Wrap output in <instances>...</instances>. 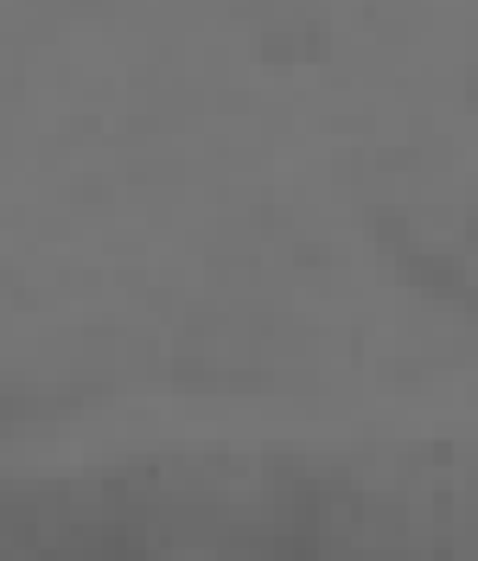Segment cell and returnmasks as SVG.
I'll use <instances>...</instances> for the list:
<instances>
[{
  "mask_svg": "<svg viewBox=\"0 0 478 561\" xmlns=\"http://www.w3.org/2000/svg\"><path fill=\"white\" fill-rule=\"evenodd\" d=\"M217 561H466L446 536V504L344 466L281 459L237 485Z\"/></svg>",
  "mask_w": 478,
  "mask_h": 561,
  "instance_id": "1",
  "label": "cell"
}]
</instances>
